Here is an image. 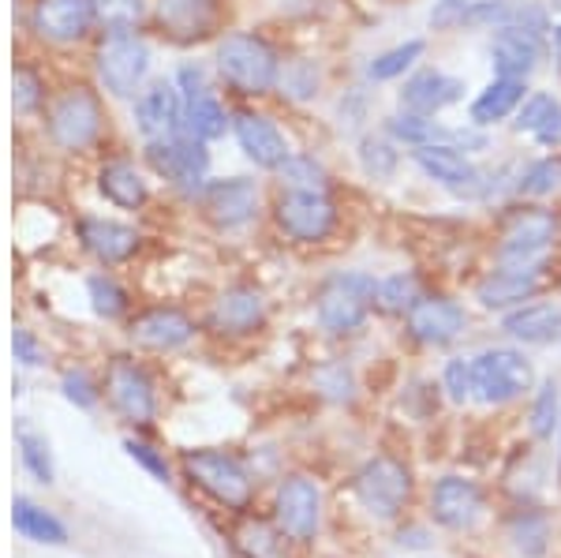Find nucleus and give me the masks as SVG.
Segmentation results:
<instances>
[{
  "mask_svg": "<svg viewBox=\"0 0 561 558\" xmlns=\"http://www.w3.org/2000/svg\"><path fill=\"white\" fill-rule=\"evenodd\" d=\"M431 517L434 525L449 533H468L483 517V491L468 476H442L431 491Z\"/></svg>",
  "mask_w": 561,
  "mask_h": 558,
  "instance_id": "dca6fc26",
  "label": "nucleus"
},
{
  "mask_svg": "<svg viewBox=\"0 0 561 558\" xmlns=\"http://www.w3.org/2000/svg\"><path fill=\"white\" fill-rule=\"evenodd\" d=\"M15 443H20V457H23L26 472H31L34 480H38V483L57 480V469H53V454H49L45 435H38L31 424H20V428H15Z\"/></svg>",
  "mask_w": 561,
  "mask_h": 558,
  "instance_id": "c9c22d12",
  "label": "nucleus"
},
{
  "mask_svg": "<svg viewBox=\"0 0 561 558\" xmlns=\"http://www.w3.org/2000/svg\"><path fill=\"white\" fill-rule=\"evenodd\" d=\"M472 372H476V401L483 405H510L524 398L536 383L531 372V360L520 349H483L479 356H472Z\"/></svg>",
  "mask_w": 561,
  "mask_h": 558,
  "instance_id": "423d86ee",
  "label": "nucleus"
},
{
  "mask_svg": "<svg viewBox=\"0 0 561 558\" xmlns=\"http://www.w3.org/2000/svg\"><path fill=\"white\" fill-rule=\"evenodd\" d=\"M352 491H356L359 506H364L370 517L393 521L412 499V469L404 462H397V457L378 454L359 465L356 480H352Z\"/></svg>",
  "mask_w": 561,
  "mask_h": 558,
  "instance_id": "39448f33",
  "label": "nucleus"
},
{
  "mask_svg": "<svg viewBox=\"0 0 561 558\" xmlns=\"http://www.w3.org/2000/svg\"><path fill=\"white\" fill-rule=\"evenodd\" d=\"M94 23H98L94 0H38L31 12L34 34L57 45L87 38V31Z\"/></svg>",
  "mask_w": 561,
  "mask_h": 558,
  "instance_id": "6ab92c4d",
  "label": "nucleus"
},
{
  "mask_svg": "<svg viewBox=\"0 0 561 558\" xmlns=\"http://www.w3.org/2000/svg\"><path fill=\"white\" fill-rule=\"evenodd\" d=\"M153 23L180 45L203 42L221 23V0H153Z\"/></svg>",
  "mask_w": 561,
  "mask_h": 558,
  "instance_id": "f3484780",
  "label": "nucleus"
},
{
  "mask_svg": "<svg viewBox=\"0 0 561 558\" xmlns=\"http://www.w3.org/2000/svg\"><path fill=\"white\" fill-rule=\"evenodd\" d=\"M415 304H420V282L415 274H389L378 282V308L382 311H393V315H409Z\"/></svg>",
  "mask_w": 561,
  "mask_h": 558,
  "instance_id": "58836bf2",
  "label": "nucleus"
},
{
  "mask_svg": "<svg viewBox=\"0 0 561 558\" xmlns=\"http://www.w3.org/2000/svg\"><path fill=\"white\" fill-rule=\"evenodd\" d=\"M465 90H468L465 79L449 76V71H438V68H423L401 87V105L409 113L438 116L442 110L457 105L460 98H465Z\"/></svg>",
  "mask_w": 561,
  "mask_h": 558,
  "instance_id": "5701e85b",
  "label": "nucleus"
},
{
  "mask_svg": "<svg viewBox=\"0 0 561 558\" xmlns=\"http://www.w3.org/2000/svg\"><path fill=\"white\" fill-rule=\"evenodd\" d=\"M510 12H513L510 0H472L465 26H472V31H502L510 23Z\"/></svg>",
  "mask_w": 561,
  "mask_h": 558,
  "instance_id": "de8ad7c7",
  "label": "nucleus"
},
{
  "mask_svg": "<svg viewBox=\"0 0 561 558\" xmlns=\"http://www.w3.org/2000/svg\"><path fill=\"white\" fill-rule=\"evenodd\" d=\"M378 304V282L364 270H345V274H333L322 285L319 304H314V319L325 334H356L367 322L370 308Z\"/></svg>",
  "mask_w": 561,
  "mask_h": 558,
  "instance_id": "f03ea898",
  "label": "nucleus"
},
{
  "mask_svg": "<svg viewBox=\"0 0 561 558\" xmlns=\"http://www.w3.org/2000/svg\"><path fill=\"white\" fill-rule=\"evenodd\" d=\"M266 322V300L251 285H232L214 300L210 330L221 338H248Z\"/></svg>",
  "mask_w": 561,
  "mask_h": 558,
  "instance_id": "412c9836",
  "label": "nucleus"
},
{
  "mask_svg": "<svg viewBox=\"0 0 561 558\" xmlns=\"http://www.w3.org/2000/svg\"><path fill=\"white\" fill-rule=\"evenodd\" d=\"M87 293H90V308H94L102 319H121L128 311V293L121 289V282L108 274H94L87 282Z\"/></svg>",
  "mask_w": 561,
  "mask_h": 558,
  "instance_id": "79ce46f5",
  "label": "nucleus"
},
{
  "mask_svg": "<svg viewBox=\"0 0 561 558\" xmlns=\"http://www.w3.org/2000/svg\"><path fill=\"white\" fill-rule=\"evenodd\" d=\"M468 315L457 300L449 296H420V304L409 311V334L420 341V345L442 349L454 345V341L465 334Z\"/></svg>",
  "mask_w": 561,
  "mask_h": 558,
  "instance_id": "a211bd4d",
  "label": "nucleus"
},
{
  "mask_svg": "<svg viewBox=\"0 0 561 558\" xmlns=\"http://www.w3.org/2000/svg\"><path fill=\"white\" fill-rule=\"evenodd\" d=\"M542 53H547V42L531 38V34L517 31V26H502V31H494V42H491V65H494L497 76L528 79L531 71L539 68Z\"/></svg>",
  "mask_w": 561,
  "mask_h": 558,
  "instance_id": "bb28decb",
  "label": "nucleus"
},
{
  "mask_svg": "<svg viewBox=\"0 0 561 558\" xmlns=\"http://www.w3.org/2000/svg\"><path fill=\"white\" fill-rule=\"evenodd\" d=\"M386 132H389V139L393 143H404V147H412V150H420V147H434V143H483V139H476L472 132H449L446 124H438L434 116H423V113H397V116H389L386 121Z\"/></svg>",
  "mask_w": 561,
  "mask_h": 558,
  "instance_id": "cd10ccee",
  "label": "nucleus"
},
{
  "mask_svg": "<svg viewBox=\"0 0 561 558\" xmlns=\"http://www.w3.org/2000/svg\"><path fill=\"white\" fill-rule=\"evenodd\" d=\"M280 94L296 98V102L319 94V71H314V65L296 60V65H288L285 71H280Z\"/></svg>",
  "mask_w": 561,
  "mask_h": 558,
  "instance_id": "09e8293b",
  "label": "nucleus"
},
{
  "mask_svg": "<svg viewBox=\"0 0 561 558\" xmlns=\"http://www.w3.org/2000/svg\"><path fill=\"white\" fill-rule=\"evenodd\" d=\"M76 232H79V244L105 266H116V263H124V259H131L142 244V237L131 225L113 221V218H83L76 225Z\"/></svg>",
  "mask_w": 561,
  "mask_h": 558,
  "instance_id": "a878e982",
  "label": "nucleus"
},
{
  "mask_svg": "<svg viewBox=\"0 0 561 558\" xmlns=\"http://www.w3.org/2000/svg\"><path fill=\"white\" fill-rule=\"evenodd\" d=\"M554 187H561V158L531 161L517 180V192L528 195V200H542V195H550Z\"/></svg>",
  "mask_w": 561,
  "mask_h": 558,
  "instance_id": "37998d69",
  "label": "nucleus"
},
{
  "mask_svg": "<svg viewBox=\"0 0 561 558\" xmlns=\"http://www.w3.org/2000/svg\"><path fill=\"white\" fill-rule=\"evenodd\" d=\"M524 98H528V83H524V79L494 76L491 83H486L476 94V102H472V124H476V128H491V124L510 121V116L524 105Z\"/></svg>",
  "mask_w": 561,
  "mask_h": 558,
  "instance_id": "c85d7f7f",
  "label": "nucleus"
},
{
  "mask_svg": "<svg viewBox=\"0 0 561 558\" xmlns=\"http://www.w3.org/2000/svg\"><path fill=\"white\" fill-rule=\"evenodd\" d=\"M60 390H65V398L76 405V409H94L98 398H102V390H98L94 379H90L83 367H71V372H65V379H60Z\"/></svg>",
  "mask_w": 561,
  "mask_h": 558,
  "instance_id": "3c124183",
  "label": "nucleus"
},
{
  "mask_svg": "<svg viewBox=\"0 0 561 558\" xmlns=\"http://www.w3.org/2000/svg\"><path fill=\"white\" fill-rule=\"evenodd\" d=\"M274 525L293 544H311L322 528V488L319 480L293 472L277 483L274 494Z\"/></svg>",
  "mask_w": 561,
  "mask_h": 558,
  "instance_id": "9b49d317",
  "label": "nucleus"
},
{
  "mask_svg": "<svg viewBox=\"0 0 561 558\" xmlns=\"http://www.w3.org/2000/svg\"><path fill=\"white\" fill-rule=\"evenodd\" d=\"M510 539L524 558H542L550 547V517L542 510H517L510 517Z\"/></svg>",
  "mask_w": 561,
  "mask_h": 558,
  "instance_id": "72a5a7b5",
  "label": "nucleus"
},
{
  "mask_svg": "<svg viewBox=\"0 0 561 558\" xmlns=\"http://www.w3.org/2000/svg\"><path fill=\"white\" fill-rule=\"evenodd\" d=\"M554 285V270L550 263H502L497 270L476 285V300L486 311H513L524 304L539 300L542 293Z\"/></svg>",
  "mask_w": 561,
  "mask_h": 558,
  "instance_id": "6e6552de",
  "label": "nucleus"
},
{
  "mask_svg": "<svg viewBox=\"0 0 561 558\" xmlns=\"http://www.w3.org/2000/svg\"><path fill=\"white\" fill-rule=\"evenodd\" d=\"M124 449L131 454V462H139L142 469H147L153 480H161V483H169L173 480V472H169V462H165V454L161 449H153L147 439H135V435H128L124 439Z\"/></svg>",
  "mask_w": 561,
  "mask_h": 558,
  "instance_id": "8fccbe9b",
  "label": "nucleus"
},
{
  "mask_svg": "<svg viewBox=\"0 0 561 558\" xmlns=\"http://www.w3.org/2000/svg\"><path fill=\"white\" fill-rule=\"evenodd\" d=\"M135 128L147 143L184 132V98H180L176 83H153L150 90H142L139 105H135Z\"/></svg>",
  "mask_w": 561,
  "mask_h": 558,
  "instance_id": "4be33fe9",
  "label": "nucleus"
},
{
  "mask_svg": "<svg viewBox=\"0 0 561 558\" xmlns=\"http://www.w3.org/2000/svg\"><path fill=\"white\" fill-rule=\"evenodd\" d=\"M12 525H15V533L23 539H31V544H49V547L68 544V528L60 525L45 506H38L34 499H26V494H20V499L12 502Z\"/></svg>",
  "mask_w": 561,
  "mask_h": 558,
  "instance_id": "473e14b6",
  "label": "nucleus"
},
{
  "mask_svg": "<svg viewBox=\"0 0 561 558\" xmlns=\"http://www.w3.org/2000/svg\"><path fill=\"white\" fill-rule=\"evenodd\" d=\"M217 71L237 94L262 98L280 83V57L259 34H225L217 45Z\"/></svg>",
  "mask_w": 561,
  "mask_h": 558,
  "instance_id": "f257e3e1",
  "label": "nucleus"
},
{
  "mask_svg": "<svg viewBox=\"0 0 561 558\" xmlns=\"http://www.w3.org/2000/svg\"><path fill=\"white\" fill-rule=\"evenodd\" d=\"M558 435H561V424H558ZM558 472H561V446H558Z\"/></svg>",
  "mask_w": 561,
  "mask_h": 558,
  "instance_id": "6e6d98bb",
  "label": "nucleus"
},
{
  "mask_svg": "<svg viewBox=\"0 0 561 558\" xmlns=\"http://www.w3.org/2000/svg\"><path fill=\"white\" fill-rule=\"evenodd\" d=\"M98 192L121 210H139L147 203V180L128 158H113L98 169Z\"/></svg>",
  "mask_w": 561,
  "mask_h": 558,
  "instance_id": "2f4dec72",
  "label": "nucleus"
},
{
  "mask_svg": "<svg viewBox=\"0 0 561 558\" xmlns=\"http://www.w3.org/2000/svg\"><path fill=\"white\" fill-rule=\"evenodd\" d=\"M314 390L322 394L325 401H337V405H345L356 398V379H352V372L341 360H333V364H322L319 372H314Z\"/></svg>",
  "mask_w": 561,
  "mask_h": 558,
  "instance_id": "c03bdc74",
  "label": "nucleus"
},
{
  "mask_svg": "<svg viewBox=\"0 0 561 558\" xmlns=\"http://www.w3.org/2000/svg\"><path fill=\"white\" fill-rule=\"evenodd\" d=\"M442 390L454 405H468L476 401V372H472V360L468 356H454L442 372Z\"/></svg>",
  "mask_w": 561,
  "mask_h": 558,
  "instance_id": "a18cd8bd",
  "label": "nucleus"
},
{
  "mask_svg": "<svg viewBox=\"0 0 561 558\" xmlns=\"http://www.w3.org/2000/svg\"><path fill=\"white\" fill-rule=\"evenodd\" d=\"M285 533L270 521H259V517H248L243 525L237 528V544L240 551L248 558H288V547H285Z\"/></svg>",
  "mask_w": 561,
  "mask_h": 558,
  "instance_id": "f704fd0d",
  "label": "nucleus"
},
{
  "mask_svg": "<svg viewBox=\"0 0 561 558\" xmlns=\"http://www.w3.org/2000/svg\"><path fill=\"white\" fill-rule=\"evenodd\" d=\"M274 218L296 244H322L337 229V206L325 192H280Z\"/></svg>",
  "mask_w": 561,
  "mask_h": 558,
  "instance_id": "f8f14e48",
  "label": "nucleus"
},
{
  "mask_svg": "<svg viewBox=\"0 0 561 558\" xmlns=\"http://www.w3.org/2000/svg\"><path fill=\"white\" fill-rule=\"evenodd\" d=\"M42 98H45V94H42L38 76H34V71H26V68L15 71V110H20V113L38 110Z\"/></svg>",
  "mask_w": 561,
  "mask_h": 558,
  "instance_id": "864d4df0",
  "label": "nucleus"
},
{
  "mask_svg": "<svg viewBox=\"0 0 561 558\" xmlns=\"http://www.w3.org/2000/svg\"><path fill=\"white\" fill-rule=\"evenodd\" d=\"M142 0H94L98 23H105L108 31H135V23L142 20Z\"/></svg>",
  "mask_w": 561,
  "mask_h": 558,
  "instance_id": "49530a36",
  "label": "nucleus"
},
{
  "mask_svg": "<svg viewBox=\"0 0 561 558\" xmlns=\"http://www.w3.org/2000/svg\"><path fill=\"white\" fill-rule=\"evenodd\" d=\"M98 79L108 94L131 98L150 71V45L135 31H108V38L98 45Z\"/></svg>",
  "mask_w": 561,
  "mask_h": 558,
  "instance_id": "9d476101",
  "label": "nucleus"
},
{
  "mask_svg": "<svg viewBox=\"0 0 561 558\" xmlns=\"http://www.w3.org/2000/svg\"><path fill=\"white\" fill-rule=\"evenodd\" d=\"M285 192H325L330 176H325L322 161H314L311 155H288L285 166L277 169Z\"/></svg>",
  "mask_w": 561,
  "mask_h": 558,
  "instance_id": "e433bc0d",
  "label": "nucleus"
},
{
  "mask_svg": "<svg viewBox=\"0 0 561 558\" xmlns=\"http://www.w3.org/2000/svg\"><path fill=\"white\" fill-rule=\"evenodd\" d=\"M102 102H98L94 90L87 87H68L65 94H57L45 110V132L68 155L94 147L98 135H102Z\"/></svg>",
  "mask_w": 561,
  "mask_h": 558,
  "instance_id": "20e7f679",
  "label": "nucleus"
},
{
  "mask_svg": "<svg viewBox=\"0 0 561 558\" xmlns=\"http://www.w3.org/2000/svg\"><path fill=\"white\" fill-rule=\"evenodd\" d=\"M468 8H472V0H434L431 26L434 31H454V26H465Z\"/></svg>",
  "mask_w": 561,
  "mask_h": 558,
  "instance_id": "603ef678",
  "label": "nucleus"
},
{
  "mask_svg": "<svg viewBox=\"0 0 561 558\" xmlns=\"http://www.w3.org/2000/svg\"><path fill=\"white\" fill-rule=\"evenodd\" d=\"M105 398L113 412L131 428H150L158 420V390L147 367L131 356H113L105 367Z\"/></svg>",
  "mask_w": 561,
  "mask_h": 558,
  "instance_id": "0eeeda50",
  "label": "nucleus"
},
{
  "mask_svg": "<svg viewBox=\"0 0 561 558\" xmlns=\"http://www.w3.org/2000/svg\"><path fill=\"white\" fill-rule=\"evenodd\" d=\"M232 132H237V143L243 150V158L255 161L259 169H280L288 161V139L280 135V128L270 116H259V113H240L232 121Z\"/></svg>",
  "mask_w": 561,
  "mask_h": 558,
  "instance_id": "393cba45",
  "label": "nucleus"
},
{
  "mask_svg": "<svg viewBox=\"0 0 561 558\" xmlns=\"http://www.w3.org/2000/svg\"><path fill=\"white\" fill-rule=\"evenodd\" d=\"M502 330L520 345H547L561 334V308L558 304H524L505 311Z\"/></svg>",
  "mask_w": 561,
  "mask_h": 558,
  "instance_id": "7c9ffc66",
  "label": "nucleus"
},
{
  "mask_svg": "<svg viewBox=\"0 0 561 558\" xmlns=\"http://www.w3.org/2000/svg\"><path fill=\"white\" fill-rule=\"evenodd\" d=\"M203 206L217 229H243L259 214V187L248 176L214 180L203 192Z\"/></svg>",
  "mask_w": 561,
  "mask_h": 558,
  "instance_id": "aec40b11",
  "label": "nucleus"
},
{
  "mask_svg": "<svg viewBox=\"0 0 561 558\" xmlns=\"http://www.w3.org/2000/svg\"><path fill=\"white\" fill-rule=\"evenodd\" d=\"M147 161L158 176H165L169 184L195 192L206 184V169H210V155H206V143L195 139L192 132L169 135V139L147 143Z\"/></svg>",
  "mask_w": 561,
  "mask_h": 558,
  "instance_id": "ddd939ff",
  "label": "nucleus"
},
{
  "mask_svg": "<svg viewBox=\"0 0 561 558\" xmlns=\"http://www.w3.org/2000/svg\"><path fill=\"white\" fill-rule=\"evenodd\" d=\"M359 166H364L367 176L389 180L397 173V166H401V155H397L386 135H364V143H359Z\"/></svg>",
  "mask_w": 561,
  "mask_h": 558,
  "instance_id": "ea45409f",
  "label": "nucleus"
},
{
  "mask_svg": "<svg viewBox=\"0 0 561 558\" xmlns=\"http://www.w3.org/2000/svg\"><path fill=\"white\" fill-rule=\"evenodd\" d=\"M184 476L195 483L203 494H210L214 502L229 510H248L255 483H251L248 469L240 465V457L225 454V449H184Z\"/></svg>",
  "mask_w": 561,
  "mask_h": 558,
  "instance_id": "7ed1b4c3",
  "label": "nucleus"
},
{
  "mask_svg": "<svg viewBox=\"0 0 561 558\" xmlns=\"http://www.w3.org/2000/svg\"><path fill=\"white\" fill-rule=\"evenodd\" d=\"M412 161L423 176L449 187L454 195H468L472 200V195L483 192V173L472 166V158L460 155V147H454V143H434V147L412 150Z\"/></svg>",
  "mask_w": 561,
  "mask_h": 558,
  "instance_id": "2eb2a0df",
  "label": "nucleus"
},
{
  "mask_svg": "<svg viewBox=\"0 0 561 558\" xmlns=\"http://www.w3.org/2000/svg\"><path fill=\"white\" fill-rule=\"evenodd\" d=\"M192 338H195V322L180 308H150L135 315L131 322V341L150 349V353H173V349H184Z\"/></svg>",
  "mask_w": 561,
  "mask_h": 558,
  "instance_id": "b1692460",
  "label": "nucleus"
},
{
  "mask_svg": "<svg viewBox=\"0 0 561 558\" xmlns=\"http://www.w3.org/2000/svg\"><path fill=\"white\" fill-rule=\"evenodd\" d=\"M561 218L554 210L542 206H520L517 214H510L502 229V244H497V259L502 263H547L550 251L558 244Z\"/></svg>",
  "mask_w": 561,
  "mask_h": 558,
  "instance_id": "1a4fd4ad",
  "label": "nucleus"
},
{
  "mask_svg": "<svg viewBox=\"0 0 561 558\" xmlns=\"http://www.w3.org/2000/svg\"><path fill=\"white\" fill-rule=\"evenodd\" d=\"M423 45L420 38H412V42H401V45H393V49H386V53H378L375 60L367 65V76L375 79V83H389V79H401L404 71H409L415 60L423 57Z\"/></svg>",
  "mask_w": 561,
  "mask_h": 558,
  "instance_id": "4c0bfd02",
  "label": "nucleus"
},
{
  "mask_svg": "<svg viewBox=\"0 0 561 558\" xmlns=\"http://www.w3.org/2000/svg\"><path fill=\"white\" fill-rule=\"evenodd\" d=\"M176 90L184 98V132H192L195 139L210 143L221 139L225 128H229V116H225V105L214 98V90L206 87L203 68L187 65L176 71Z\"/></svg>",
  "mask_w": 561,
  "mask_h": 558,
  "instance_id": "4468645a",
  "label": "nucleus"
},
{
  "mask_svg": "<svg viewBox=\"0 0 561 558\" xmlns=\"http://www.w3.org/2000/svg\"><path fill=\"white\" fill-rule=\"evenodd\" d=\"M12 353L20 364L26 367H38L45 364V349L38 345V338L31 334V330H23V327H15V334H12Z\"/></svg>",
  "mask_w": 561,
  "mask_h": 558,
  "instance_id": "5fc2aeb1",
  "label": "nucleus"
},
{
  "mask_svg": "<svg viewBox=\"0 0 561 558\" xmlns=\"http://www.w3.org/2000/svg\"><path fill=\"white\" fill-rule=\"evenodd\" d=\"M513 128L520 135H531L539 147H561V98L550 90H536V94L524 98L517 110Z\"/></svg>",
  "mask_w": 561,
  "mask_h": 558,
  "instance_id": "c756f323",
  "label": "nucleus"
},
{
  "mask_svg": "<svg viewBox=\"0 0 561 558\" xmlns=\"http://www.w3.org/2000/svg\"><path fill=\"white\" fill-rule=\"evenodd\" d=\"M558 424H561V390L554 379H547L536 390V401H531V435L550 439Z\"/></svg>",
  "mask_w": 561,
  "mask_h": 558,
  "instance_id": "a19ab883",
  "label": "nucleus"
}]
</instances>
